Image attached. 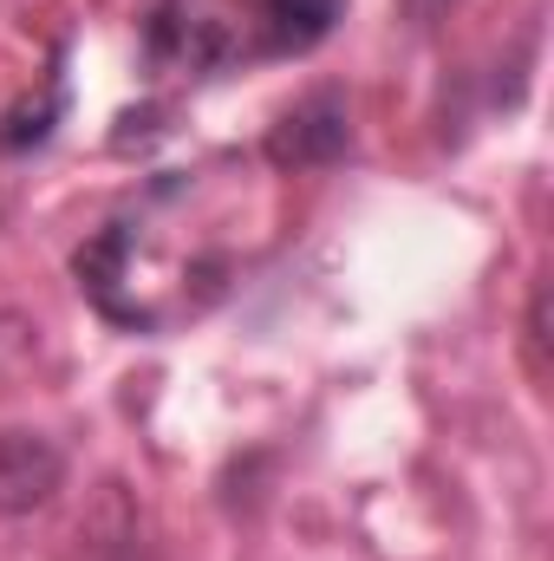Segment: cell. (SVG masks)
Here are the masks:
<instances>
[{"instance_id":"cell-1","label":"cell","mask_w":554,"mask_h":561,"mask_svg":"<svg viewBox=\"0 0 554 561\" xmlns=\"http://www.w3.org/2000/svg\"><path fill=\"white\" fill-rule=\"evenodd\" d=\"M353 144V118H346V99L339 92H313L300 99L275 131H268V163L280 170H307V163H339Z\"/></svg>"},{"instance_id":"cell-2","label":"cell","mask_w":554,"mask_h":561,"mask_svg":"<svg viewBox=\"0 0 554 561\" xmlns=\"http://www.w3.org/2000/svg\"><path fill=\"white\" fill-rule=\"evenodd\" d=\"M66 483V457L46 431H0V516H26L39 503H53V490Z\"/></svg>"},{"instance_id":"cell-3","label":"cell","mask_w":554,"mask_h":561,"mask_svg":"<svg viewBox=\"0 0 554 561\" xmlns=\"http://www.w3.org/2000/svg\"><path fill=\"white\" fill-rule=\"evenodd\" d=\"M268 20H275V46L307 53V46H320L333 33L339 0H268Z\"/></svg>"},{"instance_id":"cell-4","label":"cell","mask_w":554,"mask_h":561,"mask_svg":"<svg viewBox=\"0 0 554 561\" xmlns=\"http://www.w3.org/2000/svg\"><path fill=\"white\" fill-rule=\"evenodd\" d=\"M125 255H131V236H125V229H105L99 242H85V249L72 255V275H79V287H85L99 307H112V287H118Z\"/></svg>"},{"instance_id":"cell-5","label":"cell","mask_w":554,"mask_h":561,"mask_svg":"<svg viewBox=\"0 0 554 561\" xmlns=\"http://www.w3.org/2000/svg\"><path fill=\"white\" fill-rule=\"evenodd\" d=\"M53 118H59V92H53L46 105H20V112H7L0 144H7V150H26V144H39L46 131H53Z\"/></svg>"},{"instance_id":"cell-6","label":"cell","mask_w":554,"mask_h":561,"mask_svg":"<svg viewBox=\"0 0 554 561\" xmlns=\"http://www.w3.org/2000/svg\"><path fill=\"white\" fill-rule=\"evenodd\" d=\"M157 131H163V105H138V112H125V118H118L112 144H118V150H131V144H150Z\"/></svg>"},{"instance_id":"cell-7","label":"cell","mask_w":554,"mask_h":561,"mask_svg":"<svg viewBox=\"0 0 554 561\" xmlns=\"http://www.w3.org/2000/svg\"><path fill=\"white\" fill-rule=\"evenodd\" d=\"M183 33H189V20H183L176 7H157V13H150V53H157V59H163V53H176V46H183Z\"/></svg>"}]
</instances>
